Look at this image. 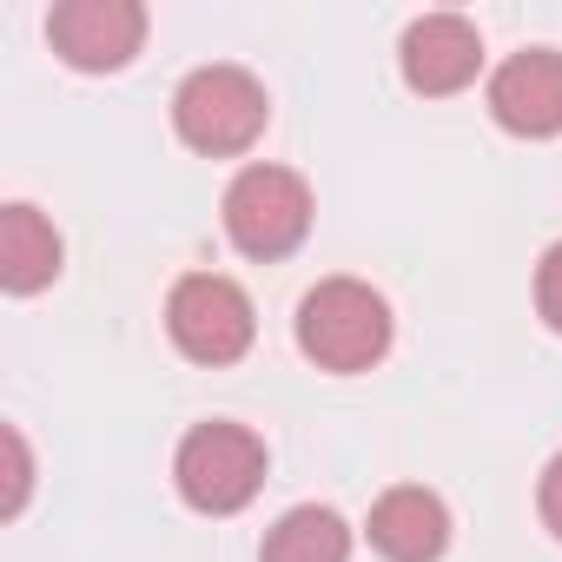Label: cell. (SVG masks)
Segmentation results:
<instances>
[{"instance_id":"obj_1","label":"cell","mask_w":562,"mask_h":562,"mask_svg":"<svg viewBox=\"0 0 562 562\" xmlns=\"http://www.w3.org/2000/svg\"><path fill=\"white\" fill-rule=\"evenodd\" d=\"M299 351L338 378L371 371L391 351V305L364 278H325L299 299Z\"/></svg>"},{"instance_id":"obj_2","label":"cell","mask_w":562,"mask_h":562,"mask_svg":"<svg viewBox=\"0 0 562 562\" xmlns=\"http://www.w3.org/2000/svg\"><path fill=\"white\" fill-rule=\"evenodd\" d=\"M271 120V100L258 87V74L232 67V60H212V67H192L172 93V126L192 153L205 159H232V153H251L258 133Z\"/></svg>"},{"instance_id":"obj_3","label":"cell","mask_w":562,"mask_h":562,"mask_svg":"<svg viewBox=\"0 0 562 562\" xmlns=\"http://www.w3.org/2000/svg\"><path fill=\"white\" fill-rule=\"evenodd\" d=\"M172 483L199 516H238L265 483V437L245 424H192L172 457Z\"/></svg>"},{"instance_id":"obj_4","label":"cell","mask_w":562,"mask_h":562,"mask_svg":"<svg viewBox=\"0 0 562 562\" xmlns=\"http://www.w3.org/2000/svg\"><path fill=\"white\" fill-rule=\"evenodd\" d=\"M218 218H225V238L245 258H258V265L292 258L305 245V232H312V186L292 166H245L225 186Z\"/></svg>"},{"instance_id":"obj_5","label":"cell","mask_w":562,"mask_h":562,"mask_svg":"<svg viewBox=\"0 0 562 562\" xmlns=\"http://www.w3.org/2000/svg\"><path fill=\"white\" fill-rule=\"evenodd\" d=\"M166 331L192 364H238L258 338V318L225 271H186L166 299Z\"/></svg>"},{"instance_id":"obj_6","label":"cell","mask_w":562,"mask_h":562,"mask_svg":"<svg viewBox=\"0 0 562 562\" xmlns=\"http://www.w3.org/2000/svg\"><path fill=\"white\" fill-rule=\"evenodd\" d=\"M47 41L74 74H120L146 41L139 0H60L47 14Z\"/></svg>"},{"instance_id":"obj_7","label":"cell","mask_w":562,"mask_h":562,"mask_svg":"<svg viewBox=\"0 0 562 562\" xmlns=\"http://www.w3.org/2000/svg\"><path fill=\"white\" fill-rule=\"evenodd\" d=\"M397 67H404V87L424 100L463 93L483 67V34L463 14H417L397 41Z\"/></svg>"},{"instance_id":"obj_8","label":"cell","mask_w":562,"mask_h":562,"mask_svg":"<svg viewBox=\"0 0 562 562\" xmlns=\"http://www.w3.org/2000/svg\"><path fill=\"white\" fill-rule=\"evenodd\" d=\"M490 120L516 139H555L562 133V54L522 47L490 74Z\"/></svg>"},{"instance_id":"obj_9","label":"cell","mask_w":562,"mask_h":562,"mask_svg":"<svg viewBox=\"0 0 562 562\" xmlns=\"http://www.w3.org/2000/svg\"><path fill=\"white\" fill-rule=\"evenodd\" d=\"M364 536H371V549H378L384 562H437V555L450 549V509H443L437 490L397 483V490H384V496L371 503Z\"/></svg>"},{"instance_id":"obj_10","label":"cell","mask_w":562,"mask_h":562,"mask_svg":"<svg viewBox=\"0 0 562 562\" xmlns=\"http://www.w3.org/2000/svg\"><path fill=\"white\" fill-rule=\"evenodd\" d=\"M60 278V232L54 218H41L27 199L0 205V285H8L14 299L41 292Z\"/></svg>"},{"instance_id":"obj_11","label":"cell","mask_w":562,"mask_h":562,"mask_svg":"<svg viewBox=\"0 0 562 562\" xmlns=\"http://www.w3.org/2000/svg\"><path fill=\"white\" fill-rule=\"evenodd\" d=\"M258 562H351V522L325 503H299L265 529Z\"/></svg>"},{"instance_id":"obj_12","label":"cell","mask_w":562,"mask_h":562,"mask_svg":"<svg viewBox=\"0 0 562 562\" xmlns=\"http://www.w3.org/2000/svg\"><path fill=\"white\" fill-rule=\"evenodd\" d=\"M0 450H8V496H0V516H21L27 509V490H34V457H27V437L14 424L0 430Z\"/></svg>"},{"instance_id":"obj_13","label":"cell","mask_w":562,"mask_h":562,"mask_svg":"<svg viewBox=\"0 0 562 562\" xmlns=\"http://www.w3.org/2000/svg\"><path fill=\"white\" fill-rule=\"evenodd\" d=\"M536 312H542V325L549 331H562V238L542 251V265H536Z\"/></svg>"},{"instance_id":"obj_14","label":"cell","mask_w":562,"mask_h":562,"mask_svg":"<svg viewBox=\"0 0 562 562\" xmlns=\"http://www.w3.org/2000/svg\"><path fill=\"white\" fill-rule=\"evenodd\" d=\"M536 509H542V522H549V536L562 542V450L542 463V483H536Z\"/></svg>"}]
</instances>
